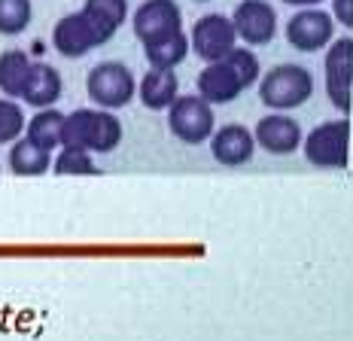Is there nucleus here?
Returning <instances> with one entry per match:
<instances>
[{"mask_svg":"<svg viewBox=\"0 0 353 341\" xmlns=\"http://www.w3.org/2000/svg\"><path fill=\"white\" fill-rule=\"evenodd\" d=\"M259 77H262L259 55H256L253 49L234 46L225 58L204 64V70L198 73L195 86H198V95H201L210 107H216V104L238 101L250 86L259 83Z\"/></svg>","mask_w":353,"mask_h":341,"instance_id":"obj_1","label":"nucleus"},{"mask_svg":"<svg viewBox=\"0 0 353 341\" xmlns=\"http://www.w3.org/2000/svg\"><path fill=\"white\" fill-rule=\"evenodd\" d=\"M119 144H122V122L113 116V110L79 107L64 116L61 146L85 150L92 155H107Z\"/></svg>","mask_w":353,"mask_h":341,"instance_id":"obj_2","label":"nucleus"},{"mask_svg":"<svg viewBox=\"0 0 353 341\" xmlns=\"http://www.w3.org/2000/svg\"><path fill=\"white\" fill-rule=\"evenodd\" d=\"M314 95V73L301 64H274L259 77V98L274 113L296 110L307 104Z\"/></svg>","mask_w":353,"mask_h":341,"instance_id":"obj_3","label":"nucleus"},{"mask_svg":"<svg viewBox=\"0 0 353 341\" xmlns=\"http://www.w3.org/2000/svg\"><path fill=\"white\" fill-rule=\"evenodd\" d=\"M85 92L101 110H122L137 95V79L122 61H101L88 70Z\"/></svg>","mask_w":353,"mask_h":341,"instance_id":"obj_4","label":"nucleus"},{"mask_svg":"<svg viewBox=\"0 0 353 341\" xmlns=\"http://www.w3.org/2000/svg\"><path fill=\"white\" fill-rule=\"evenodd\" d=\"M168 128L180 144L198 146L216 131V116L201 95H176V101L168 107Z\"/></svg>","mask_w":353,"mask_h":341,"instance_id":"obj_5","label":"nucleus"},{"mask_svg":"<svg viewBox=\"0 0 353 341\" xmlns=\"http://www.w3.org/2000/svg\"><path fill=\"white\" fill-rule=\"evenodd\" d=\"M347 144H350V122L347 119H332L320 122L301 137V150L305 159L314 168L323 170H341L347 168Z\"/></svg>","mask_w":353,"mask_h":341,"instance_id":"obj_6","label":"nucleus"},{"mask_svg":"<svg viewBox=\"0 0 353 341\" xmlns=\"http://www.w3.org/2000/svg\"><path fill=\"white\" fill-rule=\"evenodd\" d=\"M131 28L143 46H152L183 31V10L176 0H143L131 16Z\"/></svg>","mask_w":353,"mask_h":341,"instance_id":"obj_7","label":"nucleus"},{"mask_svg":"<svg viewBox=\"0 0 353 341\" xmlns=\"http://www.w3.org/2000/svg\"><path fill=\"white\" fill-rule=\"evenodd\" d=\"M238 46V34L229 16L223 12H208L195 21L192 34H189V52H195L204 64L219 61Z\"/></svg>","mask_w":353,"mask_h":341,"instance_id":"obj_8","label":"nucleus"},{"mask_svg":"<svg viewBox=\"0 0 353 341\" xmlns=\"http://www.w3.org/2000/svg\"><path fill=\"white\" fill-rule=\"evenodd\" d=\"M104 43H110V40L101 34V28L94 25L83 10L58 19V25L52 28V46L58 55H64V58H83L92 49L104 46Z\"/></svg>","mask_w":353,"mask_h":341,"instance_id":"obj_9","label":"nucleus"},{"mask_svg":"<svg viewBox=\"0 0 353 341\" xmlns=\"http://www.w3.org/2000/svg\"><path fill=\"white\" fill-rule=\"evenodd\" d=\"M326 95L338 113H350V86H353V37L332 40L326 49Z\"/></svg>","mask_w":353,"mask_h":341,"instance_id":"obj_10","label":"nucleus"},{"mask_svg":"<svg viewBox=\"0 0 353 341\" xmlns=\"http://www.w3.org/2000/svg\"><path fill=\"white\" fill-rule=\"evenodd\" d=\"M232 25L238 40H244L250 49L268 46L277 34V10L268 0H241L232 12Z\"/></svg>","mask_w":353,"mask_h":341,"instance_id":"obj_11","label":"nucleus"},{"mask_svg":"<svg viewBox=\"0 0 353 341\" xmlns=\"http://www.w3.org/2000/svg\"><path fill=\"white\" fill-rule=\"evenodd\" d=\"M335 37V19L326 10L305 6L286 21V40L299 52H320L332 43Z\"/></svg>","mask_w":353,"mask_h":341,"instance_id":"obj_12","label":"nucleus"},{"mask_svg":"<svg viewBox=\"0 0 353 341\" xmlns=\"http://www.w3.org/2000/svg\"><path fill=\"white\" fill-rule=\"evenodd\" d=\"M253 140L268 155H292L301 146V125L286 113H268L256 122Z\"/></svg>","mask_w":353,"mask_h":341,"instance_id":"obj_13","label":"nucleus"},{"mask_svg":"<svg viewBox=\"0 0 353 341\" xmlns=\"http://www.w3.org/2000/svg\"><path fill=\"white\" fill-rule=\"evenodd\" d=\"M256 153V140H253V131L247 125H223L219 131L210 135V155L225 168H241L253 159Z\"/></svg>","mask_w":353,"mask_h":341,"instance_id":"obj_14","label":"nucleus"},{"mask_svg":"<svg viewBox=\"0 0 353 341\" xmlns=\"http://www.w3.org/2000/svg\"><path fill=\"white\" fill-rule=\"evenodd\" d=\"M61 92H64L61 73H58L52 64H46V61H34L19 101H25L28 107L46 110V107H55V104L61 101Z\"/></svg>","mask_w":353,"mask_h":341,"instance_id":"obj_15","label":"nucleus"},{"mask_svg":"<svg viewBox=\"0 0 353 341\" xmlns=\"http://www.w3.org/2000/svg\"><path fill=\"white\" fill-rule=\"evenodd\" d=\"M180 95V79H176L174 70H159L150 68V73L137 83V98L146 110H168Z\"/></svg>","mask_w":353,"mask_h":341,"instance_id":"obj_16","label":"nucleus"},{"mask_svg":"<svg viewBox=\"0 0 353 341\" xmlns=\"http://www.w3.org/2000/svg\"><path fill=\"white\" fill-rule=\"evenodd\" d=\"M31 55L25 49H6L0 52V95L3 98L19 101L21 88L28 83V73H31Z\"/></svg>","mask_w":353,"mask_h":341,"instance_id":"obj_17","label":"nucleus"},{"mask_svg":"<svg viewBox=\"0 0 353 341\" xmlns=\"http://www.w3.org/2000/svg\"><path fill=\"white\" fill-rule=\"evenodd\" d=\"M52 168V153L43 150V146L31 144L28 137L12 140L10 146V170L19 177H40Z\"/></svg>","mask_w":353,"mask_h":341,"instance_id":"obj_18","label":"nucleus"},{"mask_svg":"<svg viewBox=\"0 0 353 341\" xmlns=\"http://www.w3.org/2000/svg\"><path fill=\"white\" fill-rule=\"evenodd\" d=\"M61 131H64V113L55 107L37 110L34 119H28V125H25V137L49 153L61 146Z\"/></svg>","mask_w":353,"mask_h":341,"instance_id":"obj_19","label":"nucleus"},{"mask_svg":"<svg viewBox=\"0 0 353 341\" xmlns=\"http://www.w3.org/2000/svg\"><path fill=\"white\" fill-rule=\"evenodd\" d=\"M83 12L101 28V34H104L107 40H113L116 31H119L125 25V19H128V0H85Z\"/></svg>","mask_w":353,"mask_h":341,"instance_id":"obj_20","label":"nucleus"},{"mask_svg":"<svg viewBox=\"0 0 353 341\" xmlns=\"http://www.w3.org/2000/svg\"><path fill=\"white\" fill-rule=\"evenodd\" d=\"M143 55H146V61H150V68L174 70L189 58V37L180 31V34L168 37V40H161V43L143 46Z\"/></svg>","mask_w":353,"mask_h":341,"instance_id":"obj_21","label":"nucleus"},{"mask_svg":"<svg viewBox=\"0 0 353 341\" xmlns=\"http://www.w3.org/2000/svg\"><path fill=\"white\" fill-rule=\"evenodd\" d=\"M34 19V3L31 0H0V34L3 37H19Z\"/></svg>","mask_w":353,"mask_h":341,"instance_id":"obj_22","label":"nucleus"},{"mask_svg":"<svg viewBox=\"0 0 353 341\" xmlns=\"http://www.w3.org/2000/svg\"><path fill=\"white\" fill-rule=\"evenodd\" d=\"M25 110L19 107V101L0 98V144H12L25 135Z\"/></svg>","mask_w":353,"mask_h":341,"instance_id":"obj_23","label":"nucleus"},{"mask_svg":"<svg viewBox=\"0 0 353 341\" xmlns=\"http://www.w3.org/2000/svg\"><path fill=\"white\" fill-rule=\"evenodd\" d=\"M52 170L55 174H98V165H94L92 153L61 146V153L52 159Z\"/></svg>","mask_w":353,"mask_h":341,"instance_id":"obj_24","label":"nucleus"},{"mask_svg":"<svg viewBox=\"0 0 353 341\" xmlns=\"http://www.w3.org/2000/svg\"><path fill=\"white\" fill-rule=\"evenodd\" d=\"M332 19L353 31V0H332Z\"/></svg>","mask_w":353,"mask_h":341,"instance_id":"obj_25","label":"nucleus"},{"mask_svg":"<svg viewBox=\"0 0 353 341\" xmlns=\"http://www.w3.org/2000/svg\"><path fill=\"white\" fill-rule=\"evenodd\" d=\"M281 3H286V6H299V10H305V6H320V3H326V0H281Z\"/></svg>","mask_w":353,"mask_h":341,"instance_id":"obj_26","label":"nucleus"},{"mask_svg":"<svg viewBox=\"0 0 353 341\" xmlns=\"http://www.w3.org/2000/svg\"><path fill=\"white\" fill-rule=\"evenodd\" d=\"M198 3H204V0H198Z\"/></svg>","mask_w":353,"mask_h":341,"instance_id":"obj_27","label":"nucleus"}]
</instances>
